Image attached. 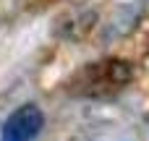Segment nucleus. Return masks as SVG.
<instances>
[{
	"mask_svg": "<svg viewBox=\"0 0 149 141\" xmlns=\"http://www.w3.org/2000/svg\"><path fill=\"white\" fill-rule=\"evenodd\" d=\"M134 63L128 60H102L94 65H86L76 78L71 81V92L79 97H110L120 89H126L134 78Z\"/></svg>",
	"mask_w": 149,
	"mask_h": 141,
	"instance_id": "nucleus-1",
	"label": "nucleus"
},
{
	"mask_svg": "<svg viewBox=\"0 0 149 141\" xmlns=\"http://www.w3.org/2000/svg\"><path fill=\"white\" fill-rule=\"evenodd\" d=\"M45 128V115L37 105H21L3 123V141H34Z\"/></svg>",
	"mask_w": 149,
	"mask_h": 141,
	"instance_id": "nucleus-2",
	"label": "nucleus"
}]
</instances>
